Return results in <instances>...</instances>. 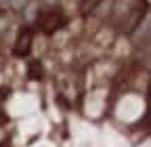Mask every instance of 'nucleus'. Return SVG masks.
Masks as SVG:
<instances>
[{"label": "nucleus", "instance_id": "1", "mask_svg": "<svg viewBox=\"0 0 151 147\" xmlns=\"http://www.w3.org/2000/svg\"><path fill=\"white\" fill-rule=\"evenodd\" d=\"M38 23H40V27L46 34H52L55 30H59L65 23V17L61 13H57V11H48V13H42L40 17H38Z\"/></svg>", "mask_w": 151, "mask_h": 147}, {"label": "nucleus", "instance_id": "2", "mask_svg": "<svg viewBox=\"0 0 151 147\" xmlns=\"http://www.w3.org/2000/svg\"><path fill=\"white\" fill-rule=\"evenodd\" d=\"M29 48H32V32L25 27V30L19 32V36H17V42H15V55H17V57H25V55L29 53Z\"/></svg>", "mask_w": 151, "mask_h": 147}]
</instances>
